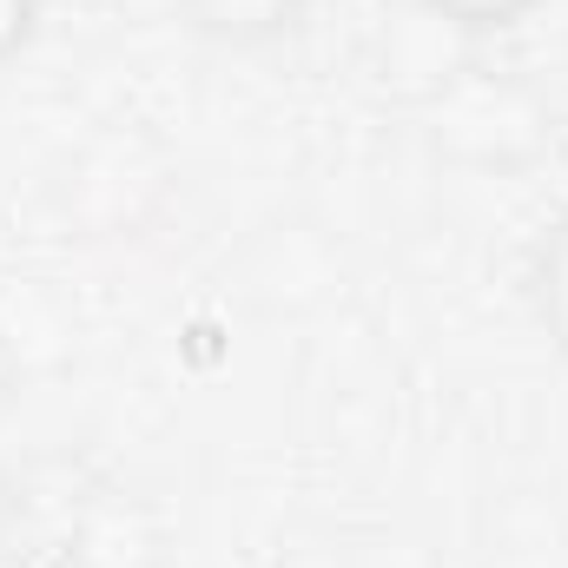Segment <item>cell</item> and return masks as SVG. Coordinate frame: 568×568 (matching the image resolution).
<instances>
[{
  "label": "cell",
  "instance_id": "1",
  "mask_svg": "<svg viewBox=\"0 0 568 568\" xmlns=\"http://www.w3.org/2000/svg\"><path fill=\"white\" fill-rule=\"evenodd\" d=\"M424 120L429 145L469 172H529L556 140V113L542 87H529L523 73H496L483 60L456 73V87L436 106H424Z\"/></svg>",
  "mask_w": 568,
  "mask_h": 568
},
{
  "label": "cell",
  "instance_id": "2",
  "mask_svg": "<svg viewBox=\"0 0 568 568\" xmlns=\"http://www.w3.org/2000/svg\"><path fill=\"white\" fill-rule=\"evenodd\" d=\"M476 47L483 40H469L456 20H443L436 7L424 0H410L390 27H384V40H377V80H384V93L390 100H404V106H436L449 87H456V73L476 60Z\"/></svg>",
  "mask_w": 568,
  "mask_h": 568
},
{
  "label": "cell",
  "instance_id": "3",
  "mask_svg": "<svg viewBox=\"0 0 568 568\" xmlns=\"http://www.w3.org/2000/svg\"><path fill=\"white\" fill-rule=\"evenodd\" d=\"M179 20L212 40V47H232V53H258V47H278L304 27L311 0H172Z\"/></svg>",
  "mask_w": 568,
  "mask_h": 568
},
{
  "label": "cell",
  "instance_id": "4",
  "mask_svg": "<svg viewBox=\"0 0 568 568\" xmlns=\"http://www.w3.org/2000/svg\"><path fill=\"white\" fill-rule=\"evenodd\" d=\"M529 304H536L542 331L568 351V212L536 239V252H529Z\"/></svg>",
  "mask_w": 568,
  "mask_h": 568
},
{
  "label": "cell",
  "instance_id": "5",
  "mask_svg": "<svg viewBox=\"0 0 568 568\" xmlns=\"http://www.w3.org/2000/svg\"><path fill=\"white\" fill-rule=\"evenodd\" d=\"M424 7H436L443 20H456L469 40H489V33H509V27H523L542 0H424Z\"/></svg>",
  "mask_w": 568,
  "mask_h": 568
},
{
  "label": "cell",
  "instance_id": "6",
  "mask_svg": "<svg viewBox=\"0 0 568 568\" xmlns=\"http://www.w3.org/2000/svg\"><path fill=\"white\" fill-rule=\"evenodd\" d=\"M40 13H47V0H0V67L40 33Z\"/></svg>",
  "mask_w": 568,
  "mask_h": 568
}]
</instances>
